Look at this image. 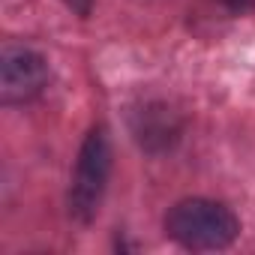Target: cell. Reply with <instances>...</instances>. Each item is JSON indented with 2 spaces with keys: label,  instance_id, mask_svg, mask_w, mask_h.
I'll list each match as a JSON object with an SVG mask.
<instances>
[{
  "label": "cell",
  "instance_id": "cell-2",
  "mask_svg": "<svg viewBox=\"0 0 255 255\" xmlns=\"http://www.w3.org/2000/svg\"><path fill=\"white\" fill-rule=\"evenodd\" d=\"M108 177H111V138H108V129L99 123L87 132L78 150V162L69 186V216L75 222L84 225L99 213Z\"/></svg>",
  "mask_w": 255,
  "mask_h": 255
},
{
  "label": "cell",
  "instance_id": "cell-3",
  "mask_svg": "<svg viewBox=\"0 0 255 255\" xmlns=\"http://www.w3.org/2000/svg\"><path fill=\"white\" fill-rule=\"evenodd\" d=\"M48 63L27 45L6 42L0 51V99L3 105H27L48 87Z\"/></svg>",
  "mask_w": 255,
  "mask_h": 255
},
{
  "label": "cell",
  "instance_id": "cell-4",
  "mask_svg": "<svg viewBox=\"0 0 255 255\" xmlns=\"http://www.w3.org/2000/svg\"><path fill=\"white\" fill-rule=\"evenodd\" d=\"M180 132V126L174 120V114L165 108V105H147L141 111V123L135 126V135L144 147L150 150H159V147H168Z\"/></svg>",
  "mask_w": 255,
  "mask_h": 255
},
{
  "label": "cell",
  "instance_id": "cell-1",
  "mask_svg": "<svg viewBox=\"0 0 255 255\" xmlns=\"http://www.w3.org/2000/svg\"><path fill=\"white\" fill-rule=\"evenodd\" d=\"M165 234L192 252L225 249L240 234V219L234 210L213 198H183L165 213Z\"/></svg>",
  "mask_w": 255,
  "mask_h": 255
},
{
  "label": "cell",
  "instance_id": "cell-5",
  "mask_svg": "<svg viewBox=\"0 0 255 255\" xmlns=\"http://www.w3.org/2000/svg\"><path fill=\"white\" fill-rule=\"evenodd\" d=\"M231 12H255V0H219Z\"/></svg>",
  "mask_w": 255,
  "mask_h": 255
},
{
  "label": "cell",
  "instance_id": "cell-6",
  "mask_svg": "<svg viewBox=\"0 0 255 255\" xmlns=\"http://www.w3.org/2000/svg\"><path fill=\"white\" fill-rule=\"evenodd\" d=\"M63 3H66L75 15H81V18H87L90 9H93V0H63Z\"/></svg>",
  "mask_w": 255,
  "mask_h": 255
}]
</instances>
